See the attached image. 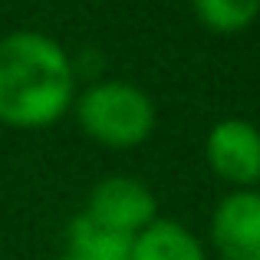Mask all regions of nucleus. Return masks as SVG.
<instances>
[{
  "label": "nucleus",
  "instance_id": "f257e3e1",
  "mask_svg": "<svg viewBox=\"0 0 260 260\" xmlns=\"http://www.w3.org/2000/svg\"><path fill=\"white\" fill-rule=\"evenodd\" d=\"M73 63L56 40L20 30L0 40V122L43 128L73 106Z\"/></svg>",
  "mask_w": 260,
  "mask_h": 260
},
{
  "label": "nucleus",
  "instance_id": "f03ea898",
  "mask_svg": "<svg viewBox=\"0 0 260 260\" xmlns=\"http://www.w3.org/2000/svg\"><path fill=\"white\" fill-rule=\"evenodd\" d=\"M76 119L83 132L99 145L132 148L152 135L155 106L139 86L95 83L76 99Z\"/></svg>",
  "mask_w": 260,
  "mask_h": 260
},
{
  "label": "nucleus",
  "instance_id": "7ed1b4c3",
  "mask_svg": "<svg viewBox=\"0 0 260 260\" xmlns=\"http://www.w3.org/2000/svg\"><path fill=\"white\" fill-rule=\"evenodd\" d=\"M204 158L221 181L254 188L260 181V128L247 119H221L204 139Z\"/></svg>",
  "mask_w": 260,
  "mask_h": 260
},
{
  "label": "nucleus",
  "instance_id": "20e7f679",
  "mask_svg": "<svg viewBox=\"0 0 260 260\" xmlns=\"http://www.w3.org/2000/svg\"><path fill=\"white\" fill-rule=\"evenodd\" d=\"M155 211H158V201H155V194L139 178L115 175V178H106V181H99L92 188L86 214L92 221L106 224V228L135 237L142 228H148L155 221Z\"/></svg>",
  "mask_w": 260,
  "mask_h": 260
},
{
  "label": "nucleus",
  "instance_id": "39448f33",
  "mask_svg": "<svg viewBox=\"0 0 260 260\" xmlns=\"http://www.w3.org/2000/svg\"><path fill=\"white\" fill-rule=\"evenodd\" d=\"M211 241L224 260H260V191L237 188L214 208Z\"/></svg>",
  "mask_w": 260,
  "mask_h": 260
},
{
  "label": "nucleus",
  "instance_id": "423d86ee",
  "mask_svg": "<svg viewBox=\"0 0 260 260\" xmlns=\"http://www.w3.org/2000/svg\"><path fill=\"white\" fill-rule=\"evenodd\" d=\"M128 260H208V257H204L201 241L188 228L155 217L148 228L135 234Z\"/></svg>",
  "mask_w": 260,
  "mask_h": 260
},
{
  "label": "nucleus",
  "instance_id": "0eeeda50",
  "mask_svg": "<svg viewBox=\"0 0 260 260\" xmlns=\"http://www.w3.org/2000/svg\"><path fill=\"white\" fill-rule=\"evenodd\" d=\"M132 241H135L132 234L106 228L83 211L70 224V250L66 254H73L76 260H128Z\"/></svg>",
  "mask_w": 260,
  "mask_h": 260
},
{
  "label": "nucleus",
  "instance_id": "6e6552de",
  "mask_svg": "<svg viewBox=\"0 0 260 260\" xmlns=\"http://www.w3.org/2000/svg\"><path fill=\"white\" fill-rule=\"evenodd\" d=\"M191 7L211 33H241L260 13V0H191Z\"/></svg>",
  "mask_w": 260,
  "mask_h": 260
},
{
  "label": "nucleus",
  "instance_id": "1a4fd4ad",
  "mask_svg": "<svg viewBox=\"0 0 260 260\" xmlns=\"http://www.w3.org/2000/svg\"><path fill=\"white\" fill-rule=\"evenodd\" d=\"M56 260H76V257H73V254H63V257H56Z\"/></svg>",
  "mask_w": 260,
  "mask_h": 260
}]
</instances>
